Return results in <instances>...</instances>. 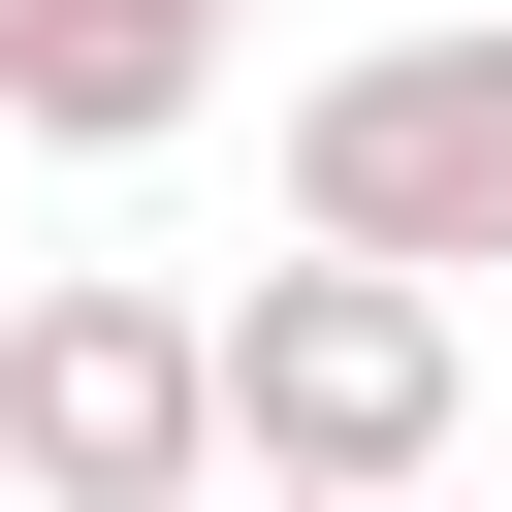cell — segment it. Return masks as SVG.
<instances>
[{
    "instance_id": "obj_1",
    "label": "cell",
    "mask_w": 512,
    "mask_h": 512,
    "mask_svg": "<svg viewBox=\"0 0 512 512\" xmlns=\"http://www.w3.org/2000/svg\"><path fill=\"white\" fill-rule=\"evenodd\" d=\"M192 416H224V480H288V512H448L480 352H448V288H384V256H256V288H192Z\"/></svg>"
},
{
    "instance_id": "obj_2",
    "label": "cell",
    "mask_w": 512,
    "mask_h": 512,
    "mask_svg": "<svg viewBox=\"0 0 512 512\" xmlns=\"http://www.w3.org/2000/svg\"><path fill=\"white\" fill-rule=\"evenodd\" d=\"M288 256H384V288L512 256V0H416V32L288 64Z\"/></svg>"
},
{
    "instance_id": "obj_3",
    "label": "cell",
    "mask_w": 512,
    "mask_h": 512,
    "mask_svg": "<svg viewBox=\"0 0 512 512\" xmlns=\"http://www.w3.org/2000/svg\"><path fill=\"white\" fill-rule=\"evenodd\" d=\"M0 512H224V416H192V288L160 256L0 288Z\"/></svg>"
},
{
    "instance_id": "obj_4",
    "label": "cell",
    "mask_w": 512,
    "mask_h": 512,
    "mask_svg": "<svg viewBox=\"0 0 512 512\" xmlns=\"http://www.w3.org/2000/svg\"><path fill=\"white\" fill-rule=\"evenodd\" d=\"M256 64V0H0V160H160Z\"/></svg>"
},
{
    "instance_id": "obj_5",
    "label": "cell",
    "mask_w": 512,
    "mask_h": 512,
    "mask_svg": "<svg viewBox=\"0 0 512 512\" xmlns=\"http://www.w3.org/2000/svg\"><path fill=\"white\" fill-rule=\"evenodd\" d=\"M224 512H288V480H224Z\"/></svg>"
}]
</instances>
